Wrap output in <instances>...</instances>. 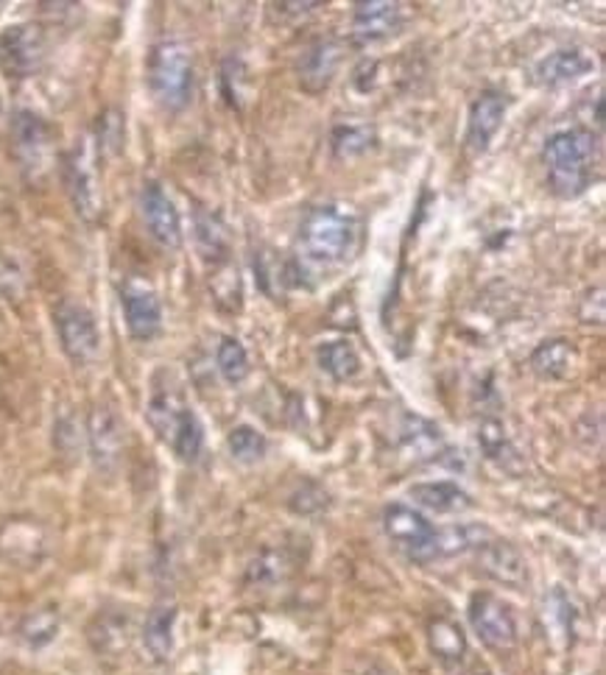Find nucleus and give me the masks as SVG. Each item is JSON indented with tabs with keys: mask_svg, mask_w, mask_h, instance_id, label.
<instances>
[{
	"mask_svg": "<svg viewBox=\"0 0 606 675\" xmlns=\"http://www.w3.org/2000/svg\"><path fill=\"white\" fill-rule=\"evenodd\" d=\"M317 363L336 383H349L361 374V354L349 341H330L317 349Z\"/></svg>",
	"mask_w": 606,
	"mask_h": 675,
	"instance_id": "nucleus-24",
	"label": "nucleus"
},
{
	"mask_svg": "<svg viewBox=\"0 0 606 675\" xmlns=\"http://www.w3.org/2000/svg\"><path fill=\"white\" fill-rule=\"evenodd\" d=\"M400 447L408 458H433L442 450V433L420 416H406L400 430Z\"/></svg>",
	"mask_w": 606,
	"mask_h": 675,
	"instance_id": "nucleus-26",
	"label": "nucleus"
},
{
	"mask_svg": "<svg viewBox=\"0 0 606 675\" xmlns=\"http://www.w3.org/2000/svg\"><path fill=\"white\" fill-rule=\"evenodd\" d=\"M542 160L548 167V182L554 193L573 199L584 193L593 179L595 135L590 129H561L548 137Z\"/></svg>",
	"mask_w": 606,
	"mask_h": 675,
	"instance_id": "nucleus-2",
	"label": "nucleus"
},
{
	"mask_svg": "<svg viewBox=\"0 0 606 675\" xmlns=\"http://www.w3.org/2000/svg\"><path fill=\"white\" fill-rule=\"evenodd\" d=\"M0 121H3V103H0Z\"/></svg>",
	"mask_w": 606,
	"mask_h": 675,
	"instance_id": "nucleus-32",
	"label": "nucleus"
},
{
	"mask_svg": "<svg viewBox=\"0 0 606 675\" xmlns=\"http://www.w3.org/2000/svg\"><path fill=\"white\" fill-rule=\"evenodd\" d=\"M140 215L151 238L165 249L182 246V221L171 196L162 190L160 182H146L140 190Z\"/></svg>",
	"mask_w": 606,
	"mask_h": 675,
	"instance_id": "nucleus-10",
	"label": "nucleus"
},
{
	"mask_svg": "<svg viewBox=\"0 0 606 675\" xmlns=\"http://www.w3.org/2000/svg\"><path fill=\"white\" fill-rule=\"evenodd\" d=\"M53 322H57L59 341L62 349L78 366H87L98 358V349H101V335H98L96 315L78 302H62L53 313Z\"/></svg>",
	"mask_w": 606,
	"mask_h": 675,
	"instance_id": "nucleus-5",
	"label": "nucleus"
},
{
	"mask_svg": "<svg viewBox=\"0 0 606 675\" xmlns=\"http://www.w3.org/2000/svg\"><path fill=\"white\" fill-rule=\"evenodd\" d=\"M174 623H176V605L160 603L149 611L146 625H143V645L149 650L157 662H165L174 648Z\"/></svg>",
	"mask_w": 606,
	"mask_h": 675,
	"instance_id": "nucleus-22",
	"label": "nucleus"
},
{
	"mask_svg": "<svg viewBox=\"0 0 606 675\" xmlns=\"http://www.w3.org/2000/svg\"><path fill=\"white\" fill-rule=\"evenodd\" d=\"M506 110H509V101L500 92H484L475 98L470 117H467V149L472 154H484L490 149V142L504 126Z\"/></svg>",
	"mask_w": 606,
	"mask_h": 675,
	"instance_id": "nucleus-14",
	"label": "nucleus"
},
{
	"mask_svg": "<svg viewBox=\"0 0 606 675\" xmlns=\"http://www.w3.org/2000/svg\"><path fill=\"white\" fill-rule=\"evenodd\" d=\"M342 65V46L336 39H317L299 62V84L305 92L327 90Z\"/></svg>",
	"mask_w": 606,
	"mask_h": 675,
	"instance_id": "nucleus-16",
	"label": "nucleus"
},
{
	"mask_svg": "<svg viewBox=\"0 0 606 675\" xmlns=\"http://www.w3.org/2000/svg\"><path fill=\"white\" fill-rule=\"evenodd\" d=\"M96 140H78L73 154L67 157L65 179L76 213L85 221H96L101 215V176L96 165Z\"/></svg>",
	"mask_w": 606,
	"mask_h": 675,
	"instance_id": "nucleus-4",
	"label": "nucleus"
},
{
	"mask_svg": "<svg viewBox=\"0 0 606 675\" xmlns=\"http://www.w3.org/2000/svg\"><path fill=\"white\" fill-rule=\"evenodd\" d=\"M87 441H90V455L98 470H115L123 452V425L115 408L96 405V411L90 413V425H87Z\"/></svg>",
	"mask_w": 606,
	"mask_h": 675,
	"instance_id": "nucleus-12",
	"label": "nucleus"
},
{
	"mask_svg": "<svg viewBox=\"0 0 606 675\" xmlns=\"http://www.w3.org/2000/svg\"><path fill=\"white\" fill-rule=\"evenodd\" d=\"M149 87L165 110H185L194 96V57L182 42H160L151 51Z\"/></svg>",
	"mask_w": 606,
	"mask_h": 675,
	"instance_id": "nucleus-3",
	"label": "nucleus"
},
{
	"mask_svg": "<svg viewBox=\"0 0 606 675\" xmlns=\"http://www.w3.org/2000/svg\"><path fill=\"white\" fill-rule=\"evenodd\" d=\"M595 71V59L584 48H561V51L548 53L536 65V82L545 87H565L579 78L590 76Z\"/></svg>",
	"mask_w": 606,
	"mask_h": 675,
	"instance_id": "nucleus-17",
	"label": "nucleus"
},
{
	"mask_svg": "<svg viewBox=\"0 0 606 675\" xmlns=\"http://www.w3.org/2000/svg\"><path fill=\"white\" fill-rule=\"evenodd\" d=\"M215 363H219L221 377L230 383V386H240L246 377H249V354H246L244 343L238 338H221L219 352H215Z\"/></svg>",
	"mask_w": 606,
	"mask_h": 675,
	"instance_id": "nucleus-27",
	"label": "nucleus"
},
{
	"mask_svg": "<svg viewBox=\"0 0 606 675\" xmlns=\"http://www.w3.org/2000/svg\"><path fill=\"white\" fill-rule=\"evenodd\" d=\"M470 623L486 648L511 650L517 645L515 611L495 595L481 592L470 600Z\"/></svg>",
	"mask_w": 606,
	"mask_h": 675,
	"instance_id": "nucleus-8",
	"label": "nucleus"
},
{
	"mask_svg": "<svg viewBox=\"0 0 606 675\" xmlns=\"http://www.w3.org/2000/svg\"><path fill=\"white\" fill-rule=\"evenodd\" d=\"M478 561H481V570L492 580L511 586V589H520L529 580V564H525L520 550L509 545V541L490 539L484 545H478Z\"/></svg>",
	"mask_w": 606,
	"mask_h": 675,
	"instance_id": "nucleus-15",
	"label": "nucleus"
},
{
	"mask_svg": "<svg viewBox=\"0 0 606 675\" xmlns=\"http://www.w3.org/2000/svg\"><path fill=\"white\" fill-rule=\"evenodd\" d=\"M383 527L386 536L400 547L403 553L411 561H431L436 559V527L420 514V511L408 509L394 502L383 514Z\"/></svg>",
	"mask_w": 606,
	"mask_h": 675,
	"instance_id": "nucleus-6",
	"label": "nucleus"
},
{
	"mask_svg": "<svg viewBox=\"0 0 606 675\" xmlns=\"http://www.w3.org/2000/svg\"><path fill=\"white\" fill-rule=\"evenodd\" d=\"M194 238L201 260L213 265L230 263V232H226V224L219 215L199 210L194 221Z\"/></svg>",
	"mask_w": 606,
	"mask_h": 675,
	"instance_id": "nucleus-19",
	"label": "nucleus"
},
{
	"mask_svg": "<svg viewBox=\"0 0 606 675\" xmlns=\"http://www.w3.org/2000/svg\"><path fill=\"white\" fill-rule=\"evenodd\" d=\"M12 149L20 167H23V174H46V167L53 154L51 126L39 115H34V112L20 110L12 121Z\"/></svg>",
	"mask_w": 606,
	"mask_h": 675,
	"instance_id": "nucleus-7",
	"label": "nucleus"
},
{
	"mask_svg": "<svg viewBox=\"0 0 606 675\" xmlns=\"http://www.w3.org/2000/svg\"><path fill=\"white\" fill-rule=\"evenodd\" d=\"M428 645H431L433 657L447 667H456L467 653V637L461 625L447 617H433L428 623Z\"/></svg>",
	"mask_w": 606,
	"mask_h": 675,
	"instance_id": "nucleus-23",
	"label": "nucleus"
},
{
	"mask_svg": "<svg viewBox=\"0 0 606 675\" xmlns=\"http://www.w3.org/2000/svg\"><path fill=\"white\" fill-rule=\"evenodd\" d=\"M201 447H205V427H201L199 416L194 411L182 418L180 430H176L174 441H171V450L182 458V461L194 463L201 455Z\"/></svg>",
	"mask_w": 606,
	"mask_h": 675,
	"instance_id": "nucleus-29",
	"label": "nucleus"
},
{
	"mask_svg": "<svg viewBox=\"0 0 606 675\" xmlns=\"http://www.w3.org/2000/svg\"><path fill=\"white\" fill-rule=\"evenodd\" d=\"M57 628H59V617L53 609H42V611H34L23 620L20 625V634L26 639L32 648H42L46 642H51L57 637Z\"/></svg>",
	"mask_w": 606,
	"mask_h": 675,
	"instance_id": "nucleus-30",
	"label": "nucleus"
},
{
	"mask_svg": "<svg viewBox=\"0 0 606 675\" xmlns=\"http://www.w3.org/2000/svg\"><path fill=\"white\" fill-rule=\"evenodd\" d=\"M408 20L406 3L397 0H369V3H355L353 12V37L358 42H381V39L400 34Z\"/></svg>",
	"mask_w": 606,
	"mask_h": 675,
	"instance_id": "nucleus-11",
	"label": "nucleus"
},
{
	"mask_svg": "<svg viewBox=\"0 0 606 675\" xmlns=\"http://www.w3.org/2000/svg\"><path fill=\"white\" fill-rule=\"evenodd\" d=\"M576 363V349L568 338H548L531 352V372L540 379H561L568 377Z\"/></svg>",
	"mask_w": 606,
	"mask_h": 675,
	"instance_id": "nucleus-20",
	"label": "nucleus"
},
{
	"mask_svg": "<svg viewBox=\"0 0 606 675\" xmlns=\"http://www.w3.org/2000/svg\"><path fill=\"white\" fill-rule=\"evenodd\" d=\"M478 447L484 450V455L490 458L492 463H497L500 470L515 472L520 466V455H517L515 445H511L509 433L506 427L497 422V418H484L478 425Z\"/></svg>",
	"mask_w": 606,
	"mask_h": 675,
	"instance_id": "nucleus-25",
	"label": "nucleus"
},
{
	"mask_svg": "<svg viewBox=\"0 0 606 675\" xmlns=\"http://www.w3.org/2000/svg\"><path fill=\"white\" fill-rule=\"evenodd\" d=\"M361 246V218L347 204H319L299 226V258L308 268H338Z\"/></svg>",
	"mask_w": 606,
	"mask_h": 675,
	"instance_id": "nucleus-1",
	"label": "nucleus"
},
{
	"mask_svg": "<svg viewBox=\"0 0 606 675\" xmlns=\"http://www.w3.org/2000/svg\"><path fill=\"white\" fill-rule=\"evenodd\" d=\"M126 327L135 341H151L162 329V304L157 293L146 285L129 283L121 293Z\"/></svg>",
	"mask_w": 606,
	"mask_h": 675,
	"instance_id": "nucleus-13",
	"label": "nucleus"
},
{
	"mask_svg": "<svg viewBox=\"0 0 606 675\" xmlns=\"http://www.w3.org/2000/svg\"><path fill=\"white\" fill-rule=\"evenodd\" d=\"M411 497L425 509L436 511V514H458V511L472 509L470 495L450 480L417 483V486H411Z\"/></svg>",
	"mask_w": 606,
	"mask_h": 675,
	"instance_id": "nucleus-21",
	"label": "nucleus"
},
{
	"mask_svg": "<svg viewBox=\"0 0 606 675\" xmlns=\"http://www.w3.org/2000/svg\"><path fill=\"white\" fill-rule=\"evenodd\" d=\"M187 413H190V408H187V402L182 399L180 391H174V388H157V391L151 393L146 416H149V425L154 427L157 436H160L165 445H171L176 430H180L182 418H185Z\"/></svg>",
	"mask_w": 606,
	"mask_h": 675,
	"instance_id": "nucleus-18",
	"label": "nucleus"
},
{
	"mask_svg": "<svg viewBox=\"0 0 606 675\" xmlns=\"http://www.w3.org/2000/svg\"><path fill=\"white\" fill-rule=\"evenodd\" d=\"M372 142L374 132L372 126H367V123H342V126H336V132H333V151H336V157H342V160L367 154V151L372 149Z\"/></svg>",
	"mask_w": 606,
	"mask_h": 675,
	"instance_id": "nucleus-28",
	"label": "nucleus"
},
{
	"mask_svg": "<svg viewBox=\"0 0 606 675\" xmlns=\"http://www.w3.org/2000/svg\"><path fill=\"white\" fill-rule=\"evenodd\" d=\"M42 59H46V34L34 23L12 26L0 34V67L9 76H32V73L39 71Z\"/></svg>",
	"mask_w": 606,
	"mask_h": 675,
	"instance_id": "nucleus-9",
	"label": "nucleus"
},
{
	"mask_svg": "<svg viewBox=\"0 0 606 675\" xmlns=\"http://www.w3.org/2000/svg\"><path fill=\"white\" fill-rule=\"evenodd\" d=\"M226 445H230L233 458H238V461L244 463H255L265 455V438L249 425L235 427V430L230 433V438H226Z\"/></svg>",
	"mask_w": 606,
	"mask_h": 675,
	"instance_id": "nucleus-31",
	"label": "nucleus"
}]
</instances>
